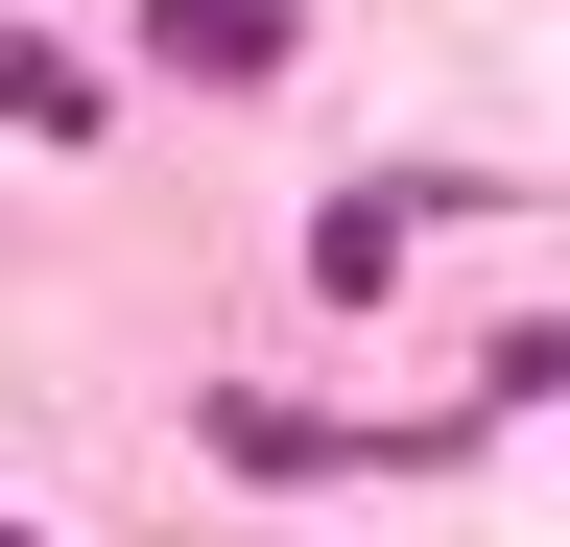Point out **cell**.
Returning a JSON list of instances; mask_svg holds the SVG:
<instances>
[{"label": "cell", "instance_id": "2", "mask_svg": "<svg viewBox=\"0 0 570 547\" xmlns=\"http://www.w3.org/2000/svg\"><path fill=\"white\" fill-rule=\"evenodd\" d=\"M0 547H24V524H0Z\"/></svg>", "mask_w": 570, "mask_h": 547}, {"label": "cell", "instance_id": "1", "mask_svg": "<svg viewBox=\"0 0 570 547\" xmlns=\"http://www.w3.org/2000/svg\"><path fill=\"white\" fill-rule=\"evenodd\" d=\"M142 48H167V72H262V48H285V0H167Z\"/></svg>", "mask_w": 570, "mask_h": 547}]
</instances>
